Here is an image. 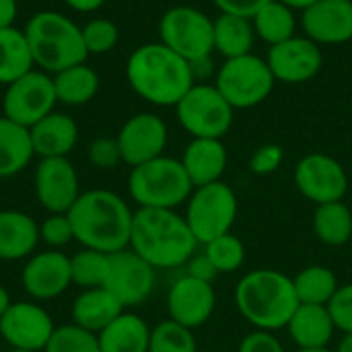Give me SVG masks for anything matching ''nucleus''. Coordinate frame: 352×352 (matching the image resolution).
Returning <instances> with one entry per match:
<instances>
[{
  "mask_svg": "<svg viewBox=\"0 0 352 352\" xmlns=\"http://www.w3.org/2000/svg\"><path fill=\"white\" fill-rule=\"evenodd\" d=\"M66 214L74 229V241L80 248L116 254L130 245L134 210L111 190L97 188L80 192Z\"/></svg>",
  "mask_w": 352,
  "mask_h": 352,
  "instance_id": "nucleus-1",
  "label": "nucleus"
},
{
  "mask_svg": "<svg viewBox=\"0 0 352 352\" xmlns=\"http://www.w3.org/2000/svg\"><path fill=\"white\" fill-rule=\"evenodd\" d=\"M186 217L167 208H136L132 219L130 250L155 270H173L188 264L198 250Z\"/></svg>",
  "mask_w": 352,
  "mask_h": 352,
  "instance_id": "nucleus-2",
  "label": "nucleus"
},
{
  "mask_svg": "<svg viewBox=\"0 0 352 352\" xmlns=\"http://www.w3.org/2000/svg\"><path fill=\"white\" fill-rule=\"evenodd\" d=\"M126 78L138 97L161 107L177 105L196 80L190 62L161 41L144 43L130 54Z\"/></svg>",
  "mask_w": 352,
  "mask_h": 352,
  "instance_id": "nucleus-3",
  "label": "nucleus"
},
{
  "mask_svg": "<svg viewBox=\"0 0 352 352\" xmlns=\"http://www.w3.org/2000/svg\"><path fill=\"white\" fill-rule=\"evenodd\" d=\"M235 305L241 318L256 330L278 332L289 326L299 299L291 276L280 270L258 268L237 283Z\"/></svg>",
  "mask_w": 352,
  "mask_h": 352,
  "instance_id": "nucleus-4",
  "label": "nucleus"
},
{
  "mask_svg": "<svg viewBox=\"0 0 352 352\" xmlns=\"http://www.w3.org/2000/svg\"><path fill=\"white\" fill-rule=\"evenodd\" d=\"M25 37L33 64L47 74H58L82 64L89 56L80 27L56 10H41L27 21Z\"/></svg>",
  "mask_w": 352,
  "mask_h": 352,
  "instance_id": "nucleus-5",
  "label": "nucleus"
},
{
  "mask_svg": "<svg viewBox=\"0 0 352 352\" xmlns=\"http://www.w3.org/2000/svg\"><path fill=\"white\" fill-rule=\"evenodd\" d=\"M128 192L138 208L175 210L188 202L194 186L179 159L161 155L148 163L132 167L128 175Z\"/></svg>",
  "mask_w": 352,
  "mask_h": 352,
  "instance_id": "nucleus-6",
  "label": "nucleus"
},
{
  "mask_svg": "<svg viewBox=\"0 0 352 352\" xmlns=\"http://www.w3.org/2000/svg\"><path fill=\"white\" fill-rule=\"evenodd\" d=\"M186 221L200 245L231 233L237 221V194L225 182L194 188L186 202Z\"/></svg>",
  "mask_w": 352,
  "mask_h": 352,
  "instance_id": "nucleus-7",
  "label": "nucleus"
},
{
  "mask_svg": "<svg viewBox=\"0 0 352 352\" xmlns=\"http://www.w3.org/2000/svg\"><path fill=\"white\" fill-rule=\"evenodd\" d=\"M161 43L184 60L200 62L214 52V21L192 6L169 8L159 23Z\"/></svg>",
  "mask_w": 352,
  "mask_h": 352,
  "instance_id": "nucleus-8",
  "label": "nucleus"
},
{
  "mask_svg": "<svg viewBox=\"0 0 352 352\" xmlns=\"http://www.w3.org/2000/svg\"><path fill=\"white\" fill-rule=\"evenodd\" d=\"M274 82L276 78L272 76L268 62L248 54L225 60L217 74L214 87L231 103L233 109H248L268 99Z\"/></svg>",
  "mask_w": 352,
  "mask_h": 352,
  "instance_id": "nucleus-9",
  "label": "nucleus"
},
{
  "mask_svg": "<svg viewBox=\"0 0 352 352\" xmlns=\"http://www.w3.org/2000/svg\"><path fill=\"white\" fill-rule=\"evenodd\" d=\"M177 122L192 138H223L233 124V107L214 85H196L175 105Z\"/></svg>",
  "mask_w": 352,
  "mask_h": 352,
  "instance_id": "nucleus-10",
  "label": "nucleus"
},
{
  "mask_svg": "<svg viewBox=\"0 0 352 352\" xmlns=\"http://www.w3.org/2000/svg\"><path fill=\"white\" fill-rule=\"evenodd\" d=\"M56 89L52 74L43 70H29L14 82L6 85L2 97V116L25 128L35 126L41 118L54 111Z\"/></svg>",
  "mask_w": 352,
  "mask_h": 352,
  "instance_id": "nucleus-11",
  "label": "nucleus"
},
{
  "mask_svg": "<svg viewBox=\"0 0 352 352\" xmlns=\"http://www.w3.org/2000/svg\"><path fill=\"white\" fill-rule=\"evenodd\" d=\"M54 330V318L37 301H12L0 318V336L14 351L43 352Z\"/></svg>",
  "mask_w": 352,
  "mask_h": 352,
  "instance_id": "nucleus-12",
  "label": "nucleus"
},
{
  "mask_svg": "<svg viewBox=\"0 0 352 352\" xmlns=\"http://www.w3.org/2000/svg\"><path fill=\"white\" fill-rule=\"evenodd\" d=\"M155 283L157 270L130 248L109 254V270L103 287L124 305V309L146 303L155 291Z\"/></svg>",
  "mask_w": 352,
  "mask_h": 352,
  "instance_id": "nucleus-13",
  "label": "nucleus"
},
{
  "mask_svg": "<svg viewBox=\"0 0 352 352\" xmlns=\"http://www.w3.org/2000/svg\"><path fill=\"white\" fill-rule=\"evenodd\" d=\"M297 190L314 204L340 202L349 192V175L344 167L326 153H311L295 167Z\"/></svg>",
  "mask_w": 352,
  "mask_h": 352,
  "instance_id": "nucleus-14",
  "label": "nucleus"
},
{
  "mask_svg": "<svg viewBox=\"0 0 352 352\" xmlns=\"http://www.w3.org/2000/svg\"><path fill=\"white\" fill-rule=\"evenodd\" d=\"M72 285L70 256L62 250L35 252L25 260L21 270V287L31 301H52L64 295Z\"/></svg>",
  "mask_w": 352,
  "mask_h": 352,
  "instance_id": "nucleus-15",
  "label": "nucleus"
},
{
  "mask_svg": "<svg viewBox=\"0 0 352 352\" xmlns=\"http://www.w3.org/2000/svg\"><path fill=\"white\" fill-rule=\"evenodd\" d=\"M35 198L47 212H68L80 196V182L68 157L39 159L33 173Z\"/></svg>",
  "mask_w": 352,
  "mask_h": 352,
  "instance_id": "nucleus-16",
  "label": "nucleus"
},
{
  "mask_svg": "<svg viewBox=\"0 0 352 352\" xmlns=\"http://www.w3.org/2000/svg\"><path fill=\"white\" fill-rule=\"evenodd\" d=\"M167 124L157 113H136L124 122L116 140L120 144L122 163L138 167L163 155L167 146Z\"/></svg>",
  "mask_w": 352,
  "mask_h": 352,
  "instance_id": "nucleus-17",
  "label": "nucleus"
},
{
  "mask_svg": "<svg viewBox=\"0 0 352 352\" xmlns=\"http://www.w3.org/2000/svg\"><path fill=\"white\" fill-rule=\"evenodd\" d=\"M217 307V295L212 283L192 278L188 274L179 276L167 293V314L169 320L196 330L204 326Z\"/></svg>",
  "mask_w": 352,
  "mask_h": 352,
  "instance_id": "nucleus-18",
  "label": "nucleus"
},
{
  "mask_svg": "<svg viewBox=\"0 0 352 352\" xmlns=\"http://www.w3.org/2000/svg\"><path fill=\"white\" fill-rule=\"evenodd\" d=\"M276 80L299 85L311 80L322 68V50L309 37H291L270 47L266 58Z\"/></svg>",
  "mask_w": 352,
  "mask_h": 352,
  "instance_id": "nucleus-19",
  "label": "nucleus"
},
{
  "mask_svg": "<svg viewBox=\"0 0 352 352\" xmlns=\"http://www.w3.org/2000/svg\"><path fill=\"white\" fill-rule=\"evenodd\" d=\"M303 29L318 45L352 39V0H318L303 10Z\"/></svg>",
  "mask_w": 352,
  "mask_h": 352,
  "instance_id": "nucleus-20",
  "label": "nucleus"
},
{
  "mask_svg": "<svg viewBox=\"0 0 352 352\" xmlns=\"http://www.w3.org/2000/svg\"><path fill=\"white\" fill-rule=\"evenodd\" d=\"M39 223L23 210L0 212V260L19 262L35 254L39 245Z\"/></svg>",
  "mask_w": 352,
  "mask_h": 352,
  "instance_id": "nucleus-21",
  "label": "nucleus"
},
{
  "mask_svg": "<svg viewBox=\"0 0 352 352\" xmlns=\"http://www.w3.org/2000/svg\"><path fill=\"white\" fill-rule=\"evenodd\" d=\"M179 161L194 188L208 186L221 182L227 169V148L219 138H192Z\"/></svg>",
  "mask_w": 352,
  "mask_h": 352,
  "instance_id": "nucleus-22",
  "label": "nucleus"
},
{
  "mask_svg": "<svg viewBox=\"0 0 352 352\" xmlns=\"http://www.w3.org/2000/svg\"><path fill=\"white\" fill-rule=\"evenodd\" d=\"M29 132L35 157L39 159L68 157V153L76 146L78 140L76 122L70 116L58 111H52L41 118L35 126L29 128Z\"/></svg>",
  "mask_w": 352,
  "mask_h": 352,
  "instance_id": "nucleus-23",
  "label": "nucleus"
},
{
  "mask_svg": "<svg viewBox=\"0 0 352 352\" xmlns=\"http://www.w3.org/2000/svg\"><path fill=\"white\" fill-rule=\"evenodd\" d=\"M289 336L301 351L328 349L336 332L334 320L328 311V305H309L299 303L289 326Z\"/></svg>",
  "mask_w": 352,
  "mask_h": 352,
  "instance_id": "nucleus-24",
  "label": "nucleus"
},
{
  "mask_svg": "<svg viewBox=\"0 0 352 352\" xmlns=\"http://www.w3.org/2000/svg\"><path fill=\"white\" fill-rule=\"evenodd\" d=\"M124 311H126L124 305L105 287H97V289H85L76 295L70 307V318L72 324L93 334H99Z\"/></svg>",
  "mask_w": 352,
  "mask_h": 352,
  "instance_id": "nucleus-25",
  "label": "nucleus"
},
{
  "mask_svg": "<svg viewBox=\"0 0 352 352\" xmlns=\"http://www.w3.org/2000/svg\"><path fill=\"white\" fill-rule=\"evenodd\" d=\"M101 352H148L151 328L138 314L124 311L97 334Z\"/></svg>",
  "mask_w": 352,
  "mask_h": 352,
  "instance_id": "nucleus-26",
  "label": "nucleus"
},
{
  "mask_svg": "<svg viewBox=\"0 0 352 352\" xmlns=\"http://www.w3.org/2000/svg\"><path fill=\"white\" fill-rule=\"evenodd\" d=\"M35 157L29 128L0 116V179L25 171Z\"/></svg>",
  "mask_w": 352,
  "mask_h": 352,
  "instance_id": "nucleus-27",
  "label": "nucleus"
},
{
  "mask_svg": "<svg viewBox=\"0 0 352 352\" xmlns=\"http://www.w3.org/2000/svg\"><path fill=\"white\" fill-rule=\"evenodd\" d=\"M254 37V23L248 16L221 12L214 21V52L225 56V60L252 54Z\"/></svg>",
  "mask_w": 352,
  "mask_h": 352,
  "instance_id": "nucleus-28",
  "label": "nucleus"
},
{
  "mask_svg": "<svg viewBox=\"0 0 352 352\" xmlns=\"http://www.w3.org/2000/svg\"><path fill=\"white\" fill-rule=\"evenodd\" d=\"M52 78H54L56 99L58 103L64 105H85L99 91V74L85 62L70 66L54 74Z\"/></svg>",
  "mask_w": 352,
  "mask_h": 352,
  "instance_id": "nucleus-29",
  "label": "nucleus"
},
{
  "mask_svg": "<svg viewBox=\"0 0 352 352\" xmlns=\"http://www.w3.org/2000/svg\"><path fill=\"white\" fill-rule=\"evenodd\" d=\"M33 56L25 31L16 27L0 29V85H10L33 70Z\"/></svg>",
  "mask_w": 352,
  "mask_h": 352,
  "instance_id": "nucleus-30",
  "label": "nucleus"
},
{
  "mask_svg": "<svg viewBox=\"0 0 352 352\" xmlns=\"http://www.w3.org/2000/svg\"><path fill=\"white\" fill-rule=\"evenodd\" d=\"M314 233L324 245H346L352 237V210L342 200L316 206Z\"/></svg>",
  "mask_w": 352,
  "mask_h": 352,
  "instance_id": "nucleus-31",
  "label": "nucleus"
},
{
  "mask_svg": "<svg viewBox=\"0 0 352 352\" xmlns=\"http://www.w3.org/2000/svg\"><path fill=\"white\" fill-rule=\"evenodd\" d=\"M254 31L260 35L270 47L276 43H283L291 37H295V14L293 8L283 4L280 0L266 2L254 16Z\"/></svg>",
  "mask_w": 352,
  "mask_h": 352,
  "instance_id": "nucleus-32",
  "label": "nucleus"
},
{
  "mask_svg": "<svg viewBox=\"0 0 352 352\" xmlns=\"http://www.w3.org/2000/svg\"><path fill=\"white\" fill-rule=\"evenodd\" d=\"M293 285L299 303H309V305H328L340 287L336 274L328 266H320V264L303 268L293 278Z\"/></svg>",
  "mask_w": 352,
  "mask_h": 352,
  "instance_id": "nucleus-33",
  "label": "nucleus"
},
{
  "mask_svg": "<svg viewBox=\"0 0 352 352\" xmlns=\"http://www.w3.org/2000/svg\"><path fill=\"white\" fill-rule=\"evenodd\" d=\"M109 270V254L80 248L76 254L70 256V276L72 285L85 289H97L105 285Z\"/></svg>",
  "mask_w": 352,
  "mask_h": 352,
  "instance_id": "nucleus-34",
  "label": "nucleus"
},
{
  "mask_svg": "<svg viewBox=\"0 0 352 352\" xmlns=\"http://www.w3.org/2000/svg\"><path fill=\"white\" fill-rule=\"evenodd\" d=\"M148 352H198L194 330L173 320H163L151 328Z\"/></svg>",
  "mask_w": 352,
  "mask_h": 352,
  "instance_id": "nucleus-35",
  "label": "nucleus"
},
{
  "mask_svg": "<svg viewBox=\"0 0 352 352\" xmlns=\"http://www.w3.org/2000/svg\"><path fill=\"white\" fill-rule=\"evenodd\" d=\"M204 254L210 258V262L214 264L219 274L237 272L245 262V245L233 233H225V235L208 241L204 245Z\"/></svg>",
  "mask_w": 352,
  "mask_h": 352,
  "instance_id": "nucleus-36",
  "label": "nucleus"
},
{
  "mask_svg": "<svg viewBox=\"0 0 352 352\" xmlns=\"http://www.w3.org/2000/svg\"><path fill=\"white\" fill-rule=\"evenodd\" d=\"M43 352H101V349L97 334L70 322L64 326H56Z\"/></svg>",
  "mask_w": 352,
  "mask_h": 352,
  "instance_id": "nucleus-37",
  "label": "nucleus"
},
{
  "mask_svg": "<svg viewBox=\"0 0 352 352\" xmlns=\"http://www.w3.org/2000/svg\"><path fill=\"white\" fill-rule=\"evenodd\" d=\"M80 31H82V41H85L89 56L111 52L120 39L118 25L109 19H91Z\"/></svg>",
  "mask_w": 352,
  "mask_h": 352,
  "instance_id": "nucleus-38",
  "label": "nucleus"
},
{
  "mask_svg": "<svg viewBox=\"0 0 352 352\" xmlns=\"http://www.w3.org/2000/svg\"><path fill=\"white\" fill-rule=\"evenodd\" d=\"M39 241L47 250H62L74 241V229L66 212H47L39 223Z\"/></svg>",
  "mask_w": 352,
  "mask_h": 352,
  "instance_id": "nucleus-39",
  "label": "nucleus"
},
{
  "mask_svg": "<svg viewBox=\"0 0 352 352\" xmlns=\"http://www.w3.org/2000/svg\"><path fill=\"white\" fill-rule=\"evenodd\" d=\"M328 311L334 320L336 330L342 334H352V283L340 285L328 303Z\"/></svg>",
  "mask_w": 352,
  "mask_h": 352,
  "instance_id": "nucleus-40",
  "label": "nucleus"
},
{
  "mask_svg": "<svg viewBox=\"0 0 352 352\" xmlns=\"http://www.w3.org/2000/svg\"><path fill=\"white\" fill-rule=\"evenodd\" d=\"M89 161L99 167V169H113L118 163H122V153H120V144L116 138L109 136H101L95 138L89 144Z\"/></svg>",
  "mask_w": 352,
  "mask_h": 352,
  "instance_id": "nucleus-41",
  "label": "nucleus"
},
{
  "mask_svg": "<svg viewBox=\"0 0 352 352\" xmlns=\"http://www.w3.org/2000/svg\"><path fill=\"white\" fill-rule=\"evenodd\" d=\"M280 163H283V148L278 144H264L252 155L250 169L256 175H270L280 167Z\"/></svg>",
  "mask_w": 352,
  "mask_h": 352,
  "instance_id": "nucleus-42",
  "label": "nucleus"
},
{
  "mask_svg": "<svg viewBox=\"0 0 352 352\" xmlns=\"http://www.w3.org/2000/svg\"><path fill=\"white\" fill-rule=\"evenodd\" d=\"M237 352H287L283 342L274 336V332H264V330H254L250 332Z\"/></svg>",
  "mask_w": 352,
  "mask_h": 352,
  "instance_id": "nucleus-43",
  "label": "nucleus"
},
{
  "mask_svg": "<svg viewBox=\"0 0 352 352\" xmlns=\"http://www.w3.org/2000/svg\"><path fill=\"white\" fill-rule=\"evenodd\" d=\"M186 274L192 276V278H198V280H204V283H212L217 276H219V270L214 268V264L210 262V258L202 252V254H194L188 264H186Z\"/></svg>",
  "mask_w": 352,
  "mask_h": 352,
  "instance_id": "nucleus-44",
  "label": "nucleus"
},
{
  "mask_svg": "<svg viewBox=\"0 0 352 352\" xmlns=\"http://www.w3.org/2000/svg\"><path fill=\"white\" fill-rule=\"evenodd\" d=\"M212 2H214V6H217L221 12L252 19V16L262 8L266 2H270V0H212Z\"/></svg>",
  "mask_w": 352,
  "mask_h": 352,
  "instance_id": "nucleus-45",
  "label": "nucleus"
},
{
  "mask_svg": "<svg viewBox=\"0 0 352 352\" xmlns=\"http://www.w3.org/2000/svg\"><path fill=\"white\" fill-rule=\"evenodd\" d=\"M16 19V0H0V29L12 27Z\"/></svg>",
  "mask_w": 352,
  "mask_h": 352,
  "instance_id": "nucleus-46",
  "label": "nucleus"
},
{
  "mask_svg": "<svg viewBox=\"0 0 352 352\" xmlns=\"http://www.w3.org/2000/svg\"><path fill=\"white\" fill-rule=\"evenodd\" d=\"M72 10H78V12H93L97 8L103 6L105 0H64Z\"/></svg>",
  "mask_w": 352,
  "mask_h": 352,
  "instance_id": "nucleus-47",
  "label": "nucleus"
},
{
  "mask_svg": "<svg viewBox=\"0 0 352 352\" xmlns=\"http://www.w3.org/2000/svg\"><path fill=\"white\" fill-rule=\"evenodd\" d=\"M12 301H10V295H8V291H6V287L0 283V318L4 316V311L8 309V305H10Z\"/></svg>",
  "mask_w": 352,
  "mask_h": 352,
  "instance_id": "nucleus-48",
  "label": "nucleus"
},
{
  "mask_svg": "<svg viewBox=\"0 0 352 352\" xmlns=\"http://www.w3.org/2000/svg\"><path fill=\"white\" fill-rule=\"evenodd\" d=\"M283 4H287L289 8H301V10H305V8H309L311 4H316L318 0H280Z\"/></svg>",
  "mask_w": 352,
  "mask_h": 352,
  "instance_id": "nucleus-49",
  "label": "nucleus"
},
{
  "mask_svg": "<svg viewBox=\"0 0 352 352\" xmlns=\"http://www.w3.org/2000/svg\"><path fill=\"white\" fill-rule=\"evenodd\" d=\"M334 352H352V334H344Z\"/></svg>",
  "mask_w": 352,
  "mask_h": 352,
  "instance_id": "nucleus-50",
  "label": "nucleus"
},
{
  "mask_svg": "<svg viewBox=\"0 0 352 352\" xmlns=\"http://www.w3.org/2000/svg\"><path fill=\"white\" fill-rule=\"evenodd\" d=\"M297 352H334V351H330V349H311V351H301V349H299Z\"/></svg>",
  "mask_w": 352,
  "mask_h": 352,
  "instance_id": "nucleus-51",
  "label": "nucleus"
},
{
  "mask_svg": "<svg viewBox=\"0 0 352 352\" xmlns=\"http://www.w3.org/2000/svg\"><path fill=\"white\" fill-rule=\"evenodd\" d=\"M6 352H27V351H14V349H8Z\"/></svg>",
  "mask_w": 352,
  "mask_h": 352,
  "instance_id": "nucleus-52",
  "label": "nucleus"
},
{
  "mask_svg": "<svg viewBox=\"0 0 352 352\" xmlns=\"http://www.w3.org/2000/svg\"><path fill=\"white\" fill-rule=\"evenodd\" d=\"M4 208H2V196H0V212H2Z\"/></svg>",
  "mask_w": 352,
  "mask_h": 352,
  "instance_id": "nucleus-53",
  "label": "nucleus"
},
{
  "mask_svg": "<svg viewBox=\"0 0 352 352\" xmlns=\"http://www.w3.org/2000/svg\"><path fill=\"white\" fill-rule=\"evenodd\" d=\"M212 352H217V351H212Z\"/></svg>",
  "mask_w": 352,
  "mask_h": 352,
  "instance_id": "nucleus-54",
  "label": "nucleus"
}]
</instances>
